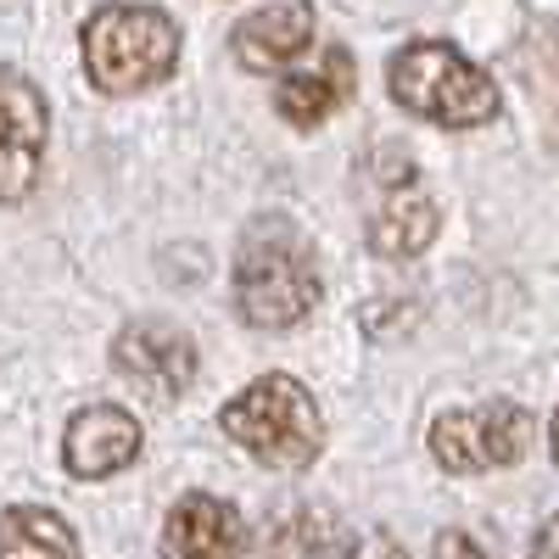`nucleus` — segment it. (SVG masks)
Masks as SVG:
<instances>
[{
	"mask_svg": "<svg viewBox=\"0 0 559 559\" xmlns=\"http://www.w3.org/2000/svg\"><path fill=\"white\" fill-rule=\"evenodd\" d=\"M319 302V258L292 218H258L236 252V308L258 331H292Z\"/></svg>",
	"mask_w": 559,
	"mask_h": 559,
	"instance_id": "1",
	"label": "nucleus"
},
{
	"mask_svg": "<svg viewBox=\"0 0 559 559\" xmlns=\"http://www.w3.org/2000/svg\"><path fill=\"white\" fill-rule=\"evenodd\" d=\"M224 437L247 448L269 471H308L324 448V419L302 381L292 376H258L247 392H236L218 408Z\"/></svg>",
	"mask_w": 559,
	"mask_h": 559,
	"instance_id": "2",
	"label": "nucleus"
},
{
	"mask_svg": "<svg viewBox=\"0 0 559 559\" xmlns=\"http://www.w3.org/2000/svg\"><path fill=\"white\" fill-rule=\"evenodd\" d=\"M392 102L442 129H481L498 118V84L442 39H414L386 62Z\"/></svg>",
	"mask_w": 559,
	"mask_h": 559,
	"instance_id": "3",
	"label": "nucleus"
},
{
	"mask_svg": "<svg viewBox=\"0 0 559 559\" xmlns=\"http://www.w3.org/2000/svg\"><path fill=\"white\" fill-rule=\"evenodd\" d=\"M84 45V79L102 96H140L174 73L179 62V28L157 7H102L79 28Z\"/></svg>",
	"mask_w": 559,
	"mask_h": 559,
	"instance_id": "4",
	"label": "nucleus"
},
{
	"mask_svg": "<svg viewBox=\"0 0 559 559\" xmlns=\"http://www.w3.org/2000/svg\"><path fill=\"white\" fill-rule=\"evenodd\" d=\"M532 448V414L521 403H481V408H448L431 419V453L453 476H487L521 464Z\"/></svg>",
	"mask_w": 559,
	"mask_h": 559,
	"instance_id": "5",
	"label": "nucleus"
},
{
	"mask_svg": "<svg viewBox=\"0 0 559 559\" xmlns=\"http://www.w3.org/2000/svg\"><path fill=\"white\" fill-rule=\"evenodd\" d=\"M45 140H51V107L39 84L17 68H0V202H23L39 185Z\"/></svg>",
	"mask_w": 559,
	"mask_h": 559,
	"instance_id": "6",
	"label": "nucleus"
},
{
	"mask_svg": "<svg viewBox=\"0 0 559 559\" xmlns=\"http://www.w3.org/2000/svg\"><path fill=\"white\" fill-rule=\"evenodd\" d=\"M112 364H118V376L134 381L140 392L179 397L197 381V342L185 331H174L168 319H146V324H129V331L112 342Z\"/></svg>",
	"mask_w": 559,
	"mask_h": 559,
	"instance_id": "7",
	"label": "nucleus"
},
{
	"mask_svg": "<svg viewBox=\"0 0 559 559\" xmlns=\"http://www.w3.org/2000/svg\"><path fill=\"white\" fill-rule=\"evenodd\" d=\"M140 419L118 403H90L68 419V437H62V459L79 481H107L118 471L140 459Z\"/></svg>",
	"mask_w": 559,
	"mask_h": 559,
	"instance_id": "8",
	"label": "nucleus"
},
{
	"mask_svg": "<svg viewBox=\"0 0 559 559\" xmlns=\"http://www.w3.org/2000/svg\"><path fill=\"white\" fill-rule=\"evenodd\" d=\"M313 45V7L308 0H274L263 12H247L229 34V51L247 73H274L292 68L302 51Z\"/></svg>",
	"mask_w": 559,
	"mask_h": 559,
	"instance_id": "9",
	"label": "nucleus"
},
{
	"mask_svg": "<svg viewBox=\"0 0 559 559\" xmlns=\"http://www.w3.org/2000/svg\"><path fill=\"white\" fill-rule=\"evenodd\" d=\"M168 559H241L247 521L213 492H185L163 521Z\"/></svg>",
	"mask_w": 559,
	"mask_h": 559,
	"instance_id": "10",
	"label": "nucleus"
},
{
	"mask_svg": "<svg viewBox=\"0 0 559 559\" xmlns=\"http://www.w3.org/2000/svg\"><path fill=\"white\" fill-rule=\"evenodd\" d=\"M353 84H358L353 57L342 51V45H331V51H319L313 68L292 73L286 84L274 90V112L286 118L292 129H319L331 112H342L353 102Z\"/></svg>",
	"mask_w": 559,
	"mask_h": 559,
	"instance_id": "11",
	"label": "nucleus"
},
{
	"mask_svg": "<svg viewBox=\"0 0 559 559\" xmlns=\"http://www.w3.org/2000/svg\"><path fill=\"white\" fill-rule=\"evenodd\" d=\"M431 236H437V197L414 174L392 179L376 224H369V247L381 258H414V252L431 247Z\"/></svg>",
	"mask_w": 559,
	"mask_h": 559,
	"instance_id": "12",
	"label": "nucleus"
},
{
	"mask_svg": "<svg viewBox=\"0 0 559 559\" xmlns=\"http://www.w3.org/2000/svg\"><path fill=\"white\" fill-rule=\"evenodd\" d=\"M0 559H79V537L39 503H12L0 515Z\"/></svg>",
	"mask_w": 559,
	"mask_h": 559,
	"instance_id": "13",
	"label": "nucleus"
},
{
	"mask_svg": "<svg viewBox=\"0 0 559 559\" xmlns=\"http://www.w3.org/2000/svg\"><path fill=\"white\" fill-rule=\"evenodd\" d=\"M431 559H492V554H487L471 532H442L437 548H431Z\"/></svg>",
	"mask_w": 559,
	"mask_h": 559,
	"instance_id": "14",
	"label": "nucleus"
},
{
	"mask_svg": "<svg viewBox=\"0 0 559 559\" xmlns=\"http://www.w3.org/2000/svg\"><path fill=\"white\" fill-rule=\"evenodd\" d=\"M537 559H559V515L537 532Z\"/></svg>",
	"mask_w": 559,
	"mask_h": 559,
	"instance_id": "15",
	"label": "nucleus"
},
{
	"mask_svg": "<svg viewBox=\"0 0 559 559\" xmlns=\"http://www.w3.org/2000/svg\"><path fill=\"white\" fill-rule=\"evenodd\" d=\"M548 448H554V459H559V414H554V431H548Z\"/></svg>",
	"mask_w": 559,
	"mask_h": 559,
	"instance_id": "16",
	"label": "nucleus"
}]
</instances>
